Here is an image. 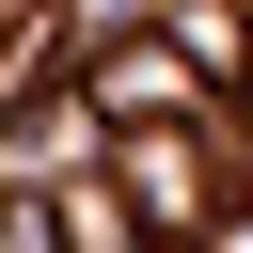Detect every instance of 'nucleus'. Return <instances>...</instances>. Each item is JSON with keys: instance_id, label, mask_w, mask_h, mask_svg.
<instances>
[{"instance_id": "obj_1", "label": "nucleus", "mask_w": 253, "mask_h": 253, "mask_svg": "<svg viewBox=\"0 0 253 253\" xmlns=\"http://www.w3.org/2000/svg\"><path fill=\"white\" fill-rule=\"evenodd\" d=\"M95 111H142V126H190V111H206V79H190V63L158 47V32H111V47H95Z\"/></svg>"}, {"instance_id": "obj_2", "label": "nucleus", "mask_w": 253, "mask_h": 253, "mask_svg": "<svg viewBox=\"0 0 253 253\" xmlns=\"http://www.w3.org/2000/svg\"><path fill=\"white\" fill-rule=\"evenodd\" d=\"M158 47H174L190 79H237V63H253V16H237V0H158Z\"/></svg>"}, {"instance_id": "obj_3", "label": "nucleus", "mask_w": 253, "mask_h": 253, "mask_svg": "<svg viewBox=\"0 0 253 253\" xmlns=\"http://www.w3.org/2000/svg\"><path fill=\"white\" fill-rule=\"evenodd\" d=\"M63 237H79V253H142V221H126L111 190H63Z\"/></svg>"}]
</instances>
